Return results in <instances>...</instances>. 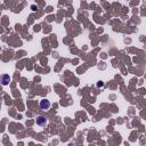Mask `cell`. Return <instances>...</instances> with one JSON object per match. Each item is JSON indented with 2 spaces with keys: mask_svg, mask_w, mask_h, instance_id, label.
<instances>
[{
  "mask_svg": "<svg viewBox=\"0 0 146 146\" xmlns=\"http://www.w3.org/2000/svg\"><path fill=\"white\" fill-rule=\"evenodd\" d=\"M49 107H50V102L48 100V99H42L41 102H40V108H41V110L47 111Z\"/></svg>",
  "mask_w": 146,
  "mask_h": 146,
  "instance_id": "1",
  "label": "cell"
},
{
  "mask_svg": "<svg viewBox=\"0 0 146 146\" xmlns=\"http://www.w3.org/2000/svg\"><path fill=\"white\" fill-rule=\"evenodd\" d=\"M0 82H1L4 86H7V84L10 82V78H9V76H7V74H2V76H0Z\"/></svg>",
  "mask_w": 146,
  "mask_h": 146,
  "instance_id": "2",
  "label": "cell"
},
{
  "mask_svg": "<svg viewBox=\"0 0 146 146\" xmlns=\"http://www.w3.org/2000/svg\"><path fill=\"white\" fill-rule=\"evenodd\" d=\"M46 123H47V120H46V118L44 116H38L36 118V124L38 126H46Z\"/></svg>",
  "mask_w": 146,
  "mask_h": 146,
  "instance_id": "3",
  "label": "cell"
}]
</instances>
